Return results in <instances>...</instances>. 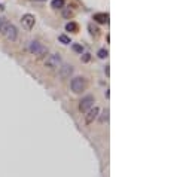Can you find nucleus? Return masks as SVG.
I'll return each mask as SVG.
<instances>
[{
	"instance_id": "1",
	"label": "nucleus",
	"mask_w": 192,
	"mask_h": 177,
	"mask_svg": "<svg viewBox=\"0 0 192 177\" xmlns=\"http://www.w3.org/2000/svg\"><path fill=\"white\" fill-rule=\"evenodd\" d=\"M2 33H3V36L9 42H15L16 37H18V30H16V27H15L14 24H3Z\"/></svg>"
},
{
	"instance_id": "2",
	"label": "nucleus",
	"mask_w": 192,
	"mask_h": 177,
	"mask_svg": "<svg viewBox=\"0 0 192 177\" xmlns=\"http://www.w3.org/2000/svg\"><path fill=\"white\" fill-rule=\"evenodd\" d=\"M28 51H30L31 54L37 55V57H43V55L48 52V48H46V46H43L40 42L31 40V42H28Z\"/></svg>"
},
{
	"instance_id": "3",
	"label": "nucleus",
	"mask_w": 192,
	"mask_h": 177,
	"mask_svg": "<svg viewBox=\"0 0 192 177\" xmlns=\"http://www.w3.org/2000/svg\"><path fill=\"white\" fill-rule=\"evenodd\" d=\"M70 88H72L73 92L79 94V92L85 91V88H87V81H85L83 77H75V79H72V82H70Z\"/></svg>"
},
{
	"instance_id": "4",
	"label": "nucleus",
	"mask_w": 192,
	"mask_h": 177,
	"mask_svg": "<svg viewBox=\"0 0 192 177\" xmlns=\"http://www.w3.org/2000/svg\"><path fill=\"white\" fill-rule=\"evenodd\" d=\"M45 64H46V67L52 68V70H54V68H58L61 66V57L58 54H51L48 58H46V63H45Z\"/></svg>"
},
{
	"instance_id": "5",
	"label": "nucleus",
	"mask_w": 192,
	"mask_h": 177,
	"mask_svg": "<svg viewBox=\"0 0 192 177\" xmlns=\"http://www.w3.org/2000/svg\"><path fill=\"white\" fill-rule=\"evenodd\" d=\"M92 103H96V100H94V97H85V98H82L81 100V104H79V109H81V112H87V110H89L91 107H92Z\"/></svg>"
},
{
	"instance_id": "6",
	"label": "nucleus",
	"mask_w": 192,
	"mask_h": 177,
	"mask_svg": "<svg viewBox=\"0 0 192 177\" xmlns=\"http://www.w3.org/2000/svg\"><path fill=\"white\" fill-rule=\"evenodd\" d=\"M73 73V66L70 64H64V66H60V72H58V76L61 79H67L70 77V75Z\"/></svg>"
},
{
	"instance_id": "7",
	"label": "nucleus",
	"mask_w": 192,
	"mask_h": 177,
	"mask_svg": "<svg viewBox=\"0 0 192 177\" xmlns=\"http://www.w3.org/2000/svg\"><path fill=\"white\" fill-rule=\"evenodd\" d=\"M21 22H22V26L27 28V30H30V28H33V26H35V16L31 14H26V15H22V18H21Z\"/></svg>"
},
{
	"instance_id": "8",
	"label": "nucleus",
	"mask_w": 192,
	"mask_h": 177,
	"mask_svg": "<svg viewBox=\"0 0 192 177\" xmlns=\"http://www.w3.org/2000/svg\"><path fill=\"white\" fill-rule=\"evenodd\" d=\"M87 112H88V115H87V118H85V121H87L88 123H91L97 118V116H98V113H100V109H98V107H94V109L91 107V109L87 110Z\"/></svg>"
},
{
	"instance_id": "9",
	"label": "nucleus",
	"mask_w": 192,
	"mask_h": 177,
	"mask_svg": "<svg viewBox=\"0 0 192 177\" xmlns=\"http://www.w3.org/2000/svg\"><path fill=\"white\" fill-rule=\"evenodd\" d=\"M94 21L100 22V24H107L109 22V14H96L94 15Z\"/></svg>"
},
{
	"instance_id": "10",
	"label": "nucleus",
	"mask_w": 192,
	"mask_h": 177,
	"mask_svg": "<svg viewBox=\"0 0 192 177\" xmlns=\"http://www.w3.org/2000/svg\"><path fill=\"white\" fill-rule=\"evenodd\" d=\"M51 6L54 7V9H63L64 7V0H52Z\"/></svg>"
},
{
	"instance_id": "11",
	"label": "nucleus",
	"mask_w": 192,
	"mask_h": 177,
	"mask_svg": "<svg viewBox=\"0 0 192 177\" xmlns=\"http://www.w3.org/2000/svg\"><path fill=\"white\" fill-rule=\"evenodd\" d=\"M66 30H67V31H72V33H76V31H77V24L69 22V24L66 26Z\"/></svg>"
},
{
	"instance_id": "12",
	"label": "nucleus",
	"mask_w": 192,
	"mask_h": 177,
	"mask_svg": "<svg viewBox=\"0 0 192 177\" xmlns=\"http://www.w3.org/2000/svg\"><path fill=\"white\" fill-rule=\"evenodd\" d=\"M72 48H73V51H75V52H77V54H82V52H83V46H82V45H79V43H73V45H72Z\"/></svg>"
},
{
	"instance_id": "13",
	"label": "nucleus",
	"mask_w": 192,
	"mask_h": 177,
	"mask_svg": "<svg viewBox=\"0 0 192 177\" xmlns=\"http://www.w3.org/2000/svg\"><path fill=\"white\" fill-rule=\"evenodd\" d=\"M58 40L61 42V43H64V45H67V43H72L70 42V39L66 36V34H61V36H58Z\"/></svg>"
},
{
	"instance_id": "14",
	"label": "nucleus",
	"mask_w": 192,
	"mask_h": 177,
	"mask_svg": "<svg viewBox=\"0 0 192 177\" xmlns=\"http://www.w3.org/2000/svg\"><path fill=\"white\" fill-rule=\"evenodd\" d=\"M100 121H101V122H107V121H109V110L107 109L103 112V116L100 118Z\"/></svg>"
},
{
	"instance_id": "15",
	"label": "nucleus",
	"mask_w": 192,
	"mask_h": 177,
	"mask_svg": "<svg viewBox=\"0 0 192 177\" xmlns=\"http://www.w3.org/2000/svg\"><path fill=\"white\" fill-rule=\"evenodd\" d=\"M107 55H109V52H107L106 49H100V51H98V58H106Z\"/></svg>"
},
{
	"instance_id": "16",
	"label": "nucleus",
	"mask_w": 192,
	"mask_h": 177,
	"mask_svg": "<svg viewBox=\"0 0 192 177\" xmlns=\"http://www.w3.org/2000/svg\"><path fill=\"white\" fill-rule=\"evenodd\" d=\"M89 31H91V34H92V36H97V34H98V28L92 27V24H89Z\"/></svg>"
},
{
	"instance_id": "17",
	"label": "nucleus",
	"mask_w": 192,
	"mask_h": 177,
	"mask_svg": "<svg viewBox=\"0 0 192 177\" xmlns=\"http://www.w3.org/2000/svg\"><path fill=\"white\" fill-rule=\"evenodd\" d=\"M89 60H91V55H89V54H85V55L82 57V61H83V63H88Z\"/></svg>"
},
{
	"instance_id": "18",
	"label": "nucleus",
	"mask_w": 192,
	"mask_h": 177,
	"mask_svg": "<svg viewBox=\"0 0 192 177\" xmlns=\"http://www.w3.org/2000/svg\"><path fill=\"white\" fill-rule=\"evenodd\" d=\"M72 15H73V12H72V11H69V9H66V11H64V16H66V18H70Z\"/></svg>"
},
{
	"instance_id": "19",
	"label": "nucleus",
	"mask_w": 192,
	"mask_h": 177,
	"mask_svg": "<svg viewBox=\"0 0 192 177\" xmlns=\"http://www.w3.org/2000/svg\"><path fill=\"white\" fill-rule=\"evenodd\" d=\"M2 27H3V18L0 16V31H2Z\"/></svg>"
}]
</instances>
